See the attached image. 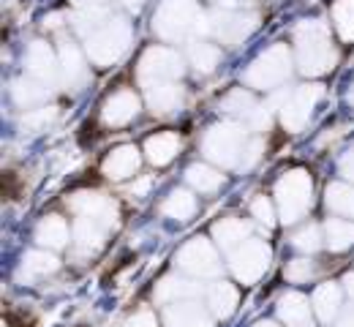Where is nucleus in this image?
<instances>
[{"label": "nucleus", "mask_w": 354, "mask_h": 327, "mask_svg": "<svg viewBox=\"0 0 354 327\" xmlns=\"http://www.w3.org/2000/svg\"><path fill=\"white\" fill-rule=\"evenodd\" d=\"M223 109L232 112V115H240L254 129H265L267 126V109L262 104H257L254 95L245 93V91H232L223 98Z\"/></svg>", "instance_id": "13"}, {"label": "nucleus", "mask_w": 354, "mask_h": 327, "mask_svg": "<svg viewBox=\"0 0 354 327\" xmlns=\"http://www.w3.org/2000/svg\"><path fill=\"white\" fill-rule=\"evenodd\" d=\"M25 63H28L30 77H36L39 82H44V85L55 82V77H57V66H55L52 49L46 47L44 41H33V44H30Z\"/></svg>", "instance_id": "17"}, {"label": "nucleus", "mask_w": 354, "mask_h": 327, "mask_svg": "<svg viewBox=\"0 0 354 327\" xmlns=\"http://www.w3.org/2000/svg\"><path fill=\"white\" fill-rule=\"evenodd\" d=\"M126 327H158V322H156L153 311H136L131 319L126 322Z\"/></svg>", "instance_id": "38"}, {"label": "nucleus", "mask_w": 354, "mask_h": 327, "mask_svg": "<svg viewBox=\"0 0 354 327\" xmlns=\"http://www.w3.org/2000/svg\"><path fill=\"white\" fill-rule=\"evenodd\" d=\"M310 276H313V262L310 259H295L286 268V281H292V283H306Z\"/></svg>", "instance_id": "35"}, {"label": "nucleus", "mask_w": 354, "mask_h": 327, "mask_svg": "<svg viewBox=\"0 0 354 327\" xmlns=\"http://www.w3.org/2000/svg\"><path fill=\"white\" fill-rule=\"evenodd\" d=\"M139 112V98L133 91H118L104 101V109H101V120L106 126H126L131 123Z\"/></svg>", "instance_id": "12"}, {"label": "nucleus", "mask_w": 354, "mask_h": 327, "mask_svg": "<svg viewBox=\"0 0 354 327\" xmlns=\"http://www.w3.org/2000/svg\"><path fill=\"white\" fill-rule=\"evenodd\" d=\"M60 68H63V80L68 88L80 91L88 80V68H85V60L82 55L77 52V47L71 41H60Z\"/></svg>", "instance_id": "19"}, {"label": "nucleus", "mask_w": 354, "mask_h": 327, "mask_svg": "<svg viewBox=\"0 0 354 327\" xmlns=\"http://www.w3.org/2000/svg\"><path fill=\"white\" fill-rule=\"evenodd\" d=\"M139 150L133 147V144H120V147H115L106 158H104V175L109 178V180H126V178H131L133 172L139 169Z\"/></svg>", "instance_id": "14"}, {"label": "nucleus", "mask_w": 354, "mask_h": 327, "mask_svg": "<svg viewBox=\"0 0 354 327\" xmlns=\"http://www.w3.org/2000/svg\"><path fill=\"white\" fill-rule=\"evenodd\" d=\"M338 327H354V306L341 317V322H338Z\"/></svg>", "instance_id": "40"}, {"label": "nucleus", "mask_w": 354, "mask_h": 327, "mask_svg": "<svg viewBox=\"0 0 354 327\" xmlns=\"http://www.w3.org/2000/svg\"><path fill=\"white\" fill-rule=\"evenodd\" d=\"M251 213H254V218H257L259 224H265V227H272V224H275V213H272V205L267 202L265 196H257V199H254V205H251Z\"/></svg>", "instance_id": "36"}, {"label": "nucleus", "mask_w": 354, "mask_h": 327, "mask_svg": "<svg viewBox=\"0 0 354 327\" xmlns=\"http://www.w3.org/2000/svg\"><path fill=\"white\" fill-rule=\"evenodd\" d=\"M199 292H202V286L194 283V281L167 276V279L158 283V289H156V300L158 303H167V306H175V303H183V300H188V297H194Z\"/></svg>", "instance_id": "22"}, {"label": "nucleus", "mask_w": 354, "mask_h": 327, "mask_svg": "<svg viewBox=\"0 0 354 327\" xmlns=\"http://www.w3.org/2000/svg\"><path fill=\"white\" fill-rule=\"evenodd\" d=\"M322 95H324L322 85H300L297 91L283 95V101H281V120H283V126L292 129V131H300L308 123L310 112H313V106L319 104Z\"/></svg>", "instance_id": "8"}, {"label": "nucleus", "mask_w": 354, "mask_h": 327, "mask_svg": "<svg viewBox=\"0 0 354 327\" xmlns=\"http://www.w3.org/2000/svg\"><path fill=\"white\" fill-rule=\"evenodd\" d=\"M310 308L313 306L308 303V297L297 292H289L278 300V317L286 327H310Z\"/></svg>", "instance_id": "18"}, {"label": "nucleus", "mask_w": 354, "mask_h": 327, "mask_svg": "<svg viewBox=\"0 0 354 327\" xmlns=\"http://www.w3.org/2000/svg\"><path fill=\"white\" fill-rule=\"evenodd\" d=\"M295 41H297V63L300 71L308 77H319L324 71H330L338 60V52L330 44V33L324 28V22H303L295 30Z\"/></svg>", "instance_id": "1"}, {"label": "nucleus", "mask_w": 354, "mask_h": 327, "mask_svg": "<svg viewBox=\"0 0 354 327\" xmlns=\"http://www.w3.org/2000/svg\"><path fill=\"white\" fill-rule=\"evenodd\" d=\"M289 49L286 47H270L265 55H259L251 68L245 71V82L251 88H259V91H270V88H278L281 82H286L289 77Z\"/></svg>", "instance_id": "6"}, {"label": "nucleus", "mask_w": 354, "mask_h": 327, "mask_svg": "<svg viewBox=\"0 0 354 327\" xmlns=\"http://www.w3.org/2000/svg\"><path fill=\"white\" fill-rule=\"evenodd\" d=\"M177 265L185 273L196 276V279H210V276H218V270H221V262H218L216 248L207 240H202V237H196V240H191V243H185L180 248Z\"/></svg>", "instance_id": "9"}, {"label": "nucleus", "mask_w": 354, "mask_h": 327, "mask_svg": "<svg viewBox=\"0 0 354 327\" xmlns=\"http://www.w3.org/2000/svg\"><path fill=\"white\" fill-rule=\"evenodd\" d=\"M270 265V245L265 240H245L232 254V270L243 283H254Z\"/></svg>", "instance_id": "10"}, {"label": "nucleus", "mask_w": 354, "mask_h": 327, "mask_svg": "<svg viewBox=\"0 0 354 327\" xmlns=\"http://www.w3.org/2000/svg\"><path fill=\"white\" fill-rule=\"evenodd\" d=\"M185 180L194 186V191H199V194H213V191L221 188L223 175L216 172L213 167H207V164H191L185 169Z\"/></svg>", "instance_id": "28"}, {"label": "nucleus", "mask_w": 354, "mask_h": 327, "mask_svg": "<svg viewBox=\"0 0 354 327\" xmlns=\"http://www.w3.org/2000/svg\"><path fill=\"white\" fill-rule=\"evenodd\" d=\"M180 147H183V142H180V134H175V131H158L145 142L147 161L156 164V167H167L180 153Z\"/></svg>", "instance_id": "16"}, {"label": "nucleus", "mask_w": 354, "mask_h": 327, "mask_svg": "<svg viewBox=\"0 0 354 327\" xmlns=\"http://www.w3.org/2000/svg\"><path fill=\"white\" fill-rule=\"evenodd\" d=\"M218 60H221V49L216 47V44L196 41V44L191 47V63L196 66L199 74H210V71H216Z\"/></svg>", "instance_id": "31"}, {"label": "nucleus", "mask_w": 354, "mask_h": 327, "mask_svg": "<svg viewBox=\"0 0 354 327\" xmlns=\"http://www.w3.org/2000/svg\"><path fill=\"white\" fill-rule=\"evenodd\" d=\"M327 207L338 216L354 218V188L346 183H333L327 186Z\"/></svg>", "instance_id": "30"}, {"label": "nucleus", "mask_w": 354, "mask_h": 327, "mask_svg": "<svg viewBox=\"0 0 354 327\" xmlns=\"http://www.w3.org/2000/svg\"><path fill=\"white\" fill-rule=\"evenodd\" d=\"M161 213L175 218V221H191V216L196 213V196L191 191L177 188L167 196V202L161 205Z\"/></svg>", "instance_id": "26"}, {"label": "nucleus", "mask_w": 354, "mask_h": 327, "mask_svg": "<svg viewBox=\"0 0 354 327\" xmlns=\"http://www.w3.org/2000/svg\"><path fill=\"white\" fill-rule=\"evenodd\" d=\"M55 270H57V259L52 254H46V251H30V254H25V259L19 265V279L33 283V281H41L46 276H52Z\"/></svg>", "instance_id": "23"}, {"label": "nucleus", "mask_w": 354, "mask_h": 327, "mask_svg": "<svg viewBox=\"0 0 354 327\" xmlns=\"http://www.w3.org/2000/svg\"><path fill=\"white\" fill-rule=\"evenodd\" d=\"M167 327H213V319H210V314L199 303L183 300V303L169 306V311H167Z\"/></svg>", "instance_id": "15"}, {"label": "nucleus", "mask_w": 354, "mask_h": 327, "mask_svg": "<svg viewBox=\"0 0 354 327\" xmlns=\"http://www.w3.org/2000/svg\"><path fill=\"white\" fill-rule=\"evenodd\" d=\"M344 283H346V292H349V300H352V303H354V273H349V276H346V281H344Z\"/></svg>", "instance_id": "41"}, {"label": "nucleus", "mask_w": 354, "mask_h": 327, "mask_svg": "<svg viewBox=\"0 0 354 327\" xmlns=\"http://www.w3.org/2000/svg\"><path fill=\"white\" fill-rule=\"evenodd\" d=\"M123 6H126V8H131V11H139V8L145 6V0H123Z\"/></svg>", "instance_id": "42"}, {"label": "nucleus", "mask_w": 354, "mask_h": 327, "mask_svg": "<svg viewBox=\"0 0 354 327\" xmlns=\"http://www.w3.org/2000/svg\"><path fill=\"white\" fill-rule=\"evenodd\" d=\"M257 327H278V325H272V322H259Z\"/></svg>", "instance_id": "44"}, {"label": "nucleus", "mask_w": 354, "mask_h": 327, "mask_svg": "<svg viewBox=\"0 0 354 327\" xmlns=\"http://www.w3.org/2000/svg\"><path fill=\"white\" fill-rule=\"evenodd\" d=\"M310 306H313L316 317H319L324 325H330V322L341 314V289H338L335 283H322V286H316V292H313V297H310Z\"/></svg>", "instance_id": "21"}, {"label": "nucleus", "mask_w": 354, "mask_h": 327, "mask_svg": "<svg viewBox=\"0 0 354 327\" xmlns=\"http://www.w3.org/2000/svg\"><path fill=\"white\" fill-rule=\"evenodd\" d=\"M147 188H150V180H142V183H139L136 188H131V194H136V196H139V194H145Z\"/></svg>", "instance_id": "43"}, {"label": "nucleus", "mask_w": 354, "mask_h": 327, "mask_svg": "<svg viewBox=\"0 0 354 327\" xmlns=\"http://www.w3.org/2000/svg\"><path fill=\"white\" fill-rule=\"evenodd\" d=\"M275 199H278V210L283 216L286 224H295L300 221L313 205V186H310V178L306 172L295 169V172H286L278 186H275Z\"/></svg>", "instance_id": "5"}, {"label": "nucleus", "mask_w": 354, "mask_h": 327, "mask_svg": "<svg viewBox=\"0 0 354 327\" xmlns=\"http://www.w3.org/2000/svg\"><path fill=\"white\" fill-rule=\"evenodd\" d=\"M49 88L39 80H17L14 82V101L22 104V106H30V104H39L44 101Z\"/></svg>", "instance_id": "33"}, {"label": "nucleus", "mask_w": 354, "mask_h": 327, "mask_svg": "<svg viewBox=\"0 0 354 327\" xmlns=\"http://www.w3.org/2000/svg\"><path fill=\"white\" fill-rule=\"evenodd\" d=\"M207 300H210L213 314L226 319V317H232L234 308H237V286L221 281V283H216V286L210 289V297H207Z\"/></svg>", "instance_id": "29"}, {"label": "nucleus", "mask_w": 354, "mask_h": 327, "mask_svg": "<svg viewBox=\"0 0 354 327\" xmlns=\"http://www.w3.org/2000/svg\"><path fill=\"white\" fill-rule=\"evenodd\" d=\"M248 224L245 221H240V218H221L218 224H216V240H218V245L226 248V251H232V248H240L245 240H248Z\"/></svg>", "instance_id": "24"}, {"label": "nucleus", "mask_w": 354, "mask_h": 327, "mask_svg": "<svg viewBox=\"0 0 354 327\" xmlns=\"http://www.w3.org/2000/svg\"><path fill=\"white\" fill-rule=\"evenodd\" d=\"M341 172H344L349 180H354V147L341 158Z\"/></svg>", "instance_id": "39"}, {"label": "nucleus", "mask_w": 354, "mask_h": 327, "mask_svg": "<svg viewBox=\"0 0 354 327\" xmlns=\"http://www.w3.org/2000/svg\"><path fill=\"white\" fill-rule=\"evenodd\" d=\"M292 243H295V248L297 251H316L319 245H322V232H319V227H303L300 232H295V237H292Z\"/></svg>", "instance_id": "34"}, {"label": "nucleus", "mask_w": 354, "mask_h": 327, "mask_svg": "<svg viewBox=\"0 0 354 327\" xmlns=\"http://www.w3.org/2000/svg\"><path fill=\"white\" fill-rule=\"evenodd\" d=\"M324 243L330 251H346L354 245V224L349 218H330L324 224Z\"/></svg>", "instance_id": "27"}, {"label": "nucleus", "mask_w": 354, "mask_h": 327, "mask_svg": "<svg viewBox=\"0 0 354 327\" xmlns=\"http://www.w3.org/2000/svg\"><path fill=\"white\" fill-rule=\"evenodd\" d=\"M349 104H354V88L349 91Z\"/></svg>", "instance_id": "45"}, {"label": "nucleus", "mask_w": 354, "mask_h": 327, "mask_svg": "<svg viewBox=\"0 0 354 327\" xmlns=\"http://www.w3.org/2000/svg\"><path fill=\"white\" fill-rule=\"evenodd\" d=\"M147 101L153 106V112L158 115H167V112H175L183 104V88L177 82H156V85H147Z\"/></svg>", "instance_id": "20"}, {"label": "nucleus", "mask_w": 354, "mask_h": 327, "mask_svg": "<svg viewBox=\"0 0 354 327\" xmlns=\"http://www.w3.org/2000/svg\"><path fill=\"white\" fill-rule=\"evenodd\" d=\"M183 74L180 55L167 47H150L139 60V82L156 85V82H177Z\"/></svg>", "instance_id": "7"}, {"label": "nucleus", "mask_w": 354, "mask_h": 327, "mask_svg": "<svg viewBox=\"0 0 354 327\" xmlns=\"http://www.w3.org/2000/svg\"><path fill=\"white\" fill-rule=\"evenodd\" d=\"M36 240L46 248H63L68 243V224L60 216H46L36 227Z\"/></svg>", "instance_id": "25"}, {"label": "nucleus", "mask_w": 354, "mask_h": 327, "mask_svg": "<svg viewBox=\"0 0 354 327\" xmlns=\"http://www.w3.org/2000/svg\"><path fill=\"white\" fill-rule=\"evenodd\" d=\"M257 28V17L254 14H243L240 8L232 11V8H223L213 14V22H210V30L226 41V44H240L243 39H248Z\"/></svg>", "instance_id": "11"}, {"label": "nucleus", "mask_w": 354, "mask_h": 327, "mask_svg": "<svg viewBox=\"0 0 354 327\" xmlns=\"http://www.w3.org/2000/svg\"><path fill=\"white\" fill-rule=\"evenodd\" d=\"M245 147H248L245 129L237 123H218V126L207 129V134L202 140L205 156L221 167H240Z\"/></svg>", "instance_id": "3"}, {"label": "nucleus", "mask_w": 354, "mask_h": 327, "mask_svg": "<svg viewBox=\"0 0 354 327\" xmlns=\"http://www.w3.org/2000/svg\"><path fill=\"white\" fill-rule=\"evenodd\" d=\"M129 44H131V28L126 19L115 17L88 36V55L95 66H109L129 49Z\"/></svg>", "instance_id": "4"}, {"label": "nucleus", "mask_w": 354, "mask_h": 327, "mask_svg": "<svg viewBox=\"0 0 354 327\" xmlns=\"http://www.w3.org/2000/svg\"><path fill=\"white\" fill-rule=\"evenodd\" d=\"M156 33L167 41H180L188 39L199 30H207L210 25H205V14L199 11V6L194 0H164L158 14H156Z\"/></svg>", "instance_id": "2"}, {"label": "nucleus", "mask_w": 354, "mask_h": 327, "mask_svg": "<svg viewBox=\"0 0 354 327\" xmlns=\"http://www.w3.org/2000/svg\"><path fill=\"white\" fill-rule=\"evenodd\" d=\"M333 25L344 41L354 39V0H338L333 6Z\"/></svg>", "instance_id": "32"}, {"label": "nucleus", "mask_w": 354, "mask_h": 327, "mask_svg": "<svg viewBox=\"0 0 354 327\" xmlns=\"http://www.w3.org/2000/svg\"><path fill=\"white\" fill-rule=\"evenodd\" d=\"M52 118H55V109L49 106V109H36V112H28V115L22 118V123H25L28 129H41V126H46Z\"/></svg>", "instance_id": "37"}]
</instances>
